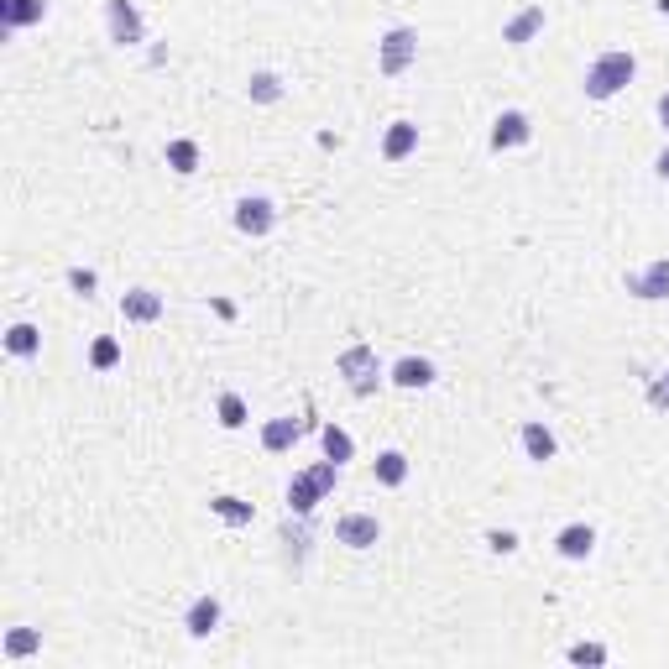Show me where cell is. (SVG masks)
<instances>
[{
	"instance_id": "cell-1",
	"label": "cell",
	"mask_w": 669,
	"mask_h": 669,
	"mask_svg": "<svg viewBox=\"0 0 669 669\" xmlns=\"http://www.w3.org/2000/svg\"><path fill=\"white\" fill-rule=\"evenodd\" d=\"M335 481H340V460H319V466H309V471H298L293 481H288V507L298 518H309L319 502H325L330 492H335Z\"/></svg>"
},
{
	"instance_id": "cell-9",
	"label": "cell",
	"mask_w": 669,
	"mask_h": 669,
	"mask_svg": "<svg viewBox=\"0 0 669 669\" xmlns=\"http://www.w3.org/2000/svg\"><path fill=\"white\" fill-rule=\"evenodd\" d=\"M628 293L643 298V304H659V298H669V257H659V262H649L643 272H633Z\"/></svg>"
},
{
	"instance_id": "cell-34",
	"label": "cell",
	"mask_w": 669,
	"mask_h": 669,
	"mask_svg": "<svg viewBox=\"0 0 669 669\" xmlns=\"http://www.w3.org/2000/svg\"><path fill=\"white\" fill-rule=\"evenodd\" d=\"M654 403H669V372H664V382H659V392H654Z\"/></svg>"
},
{
	"instance_id": "cell-31",
	"label": "cell",
	"mask_w": 669,
	"mask_h": 669,
	"mask_svg": "<svg viewBox=\"0 0 669 669\" xmlns=\"http://www.w3.org/2000/svg\"><path fill=\"white\" fill-rule=\"evenodd\" d=\"M487 544L497 549V555H513V549H518V534H513V528H492Z\"/></svg>"
},
{
	"instance_id": "cell-17",
	"label": "cell",
	"mask_w": 669,
	"mask_h": 669,
	"mask_svg": "<svg viewBox=\"0 0 669 669\" xmlns=\"http://www.w3.org/2000/svg\"><path fill=\"white\" fill-rule=\"evenodd\" d=\"M392 382L408 387V392H419V387L434 382V361H429V356H403L398 366H392Z\"/></svg>"
},
{
	"instance_id": "cell-30",
	"label": "cell",
	"mask_w": 669,
	"mask_h": 669,
	"mask_svg": "<svg viewBox=\"0 0 669 669\" xmlns=\"http://www.w3.org/2000/svg\"><path fill=\"white\" fill-rule=\"evenodd\" d=\"M68 288H74L79 298H89V293H95V272H89V267H74V272H68Z\"/></svg>"
},
{
	"instance_id": "cell-15",
	"label": "cell",
	"mask_w": 669,
	"mask_h": 669,
	"mask_svg": "<svg viewBox=\"0 0 669 669\" xmlns=\"http://www.w3.org/2000/svg\"><path fill=\"white\" fill-rule=\"evenodd\" d=\"M413 152H419V126H413V121H392L387 136H382V157H387V163H403V157H413Z\"/></svg>"
},
{
	"instance_id": "cell-8",
	"label": "cell",
	"mask_w": 669,
	"mask_h": 669,
	"mask_svg": "<svg viewBox=\"0 0 669 669\" xmlns=\"http://www.w3.org/2000/svg\"><path fill=\"white\" fill-rule=\"evenodd\" d=\"M528 136H534V126H528L523 110H502L492 121V152H513V147H528Z\"/></svg>"
},
{
	"instance_id": "cell-4",
	"label": "cell",
	"mask_w": 669,
	"mask_h": 669,
	"mask_svg": "<svg viewBox=\"0 0 669 669\" xmlns=\"http://www.w3.org/2000/svg\"><path fill=\"white\" fill-rule=\"evenodd\" d=\"M413 58H419V32H413V27H392V32L377 42V74H387V79L408 74Z\"/></svg>"
},
{
	"instance_id": "cell-19",
	"label": "cell",
	"mask_w": 669,
	"mask_h": 669,
	"mask_svg": "<svg viewBox=\"0 0 669 669\" xmlns=\"http://www.w3.org/2000/svg\"><path fill=\"white\" fill-rule=\"evenodd\" d=\"M372 476H377V487H403L408 481V455L403 450H382L372 460Z\"/></svg>"
},
{
	"instance_id": "cell-35",
	"label": "cell",
	"mask_w": 669,
	"mask_h": 669,
	"mask_svg": "<svg viewBox=\"0 0 669 669\" xmlns=\"http://www.w3.org/2000/svg\"><path fill=\"white\" fill-rule=\"evenodd\" d=\"M654 6H659V11H664V16H669V0H654Z\"/></svg>"
},
{
	"instance_id": "cell-26",
	"label": "cell",
	"mask_w": 669,
	"mask_h": 669,
	"mask_svg": "<svg viewBox=\"0 0 669 669\" xmlns=\"http://www.w3.org/2000/svg\"><path fill=\"white\" fill-rule=\"evenodd\" d=\"M251 100H257V105H278L283 100V79L278 74H251Z\"/></svg>"
},
{
	"instance_id": "cell-28",
	"label": "cell",
	"mask_w": 669,
	"mask_h": 669,
	"mask_svg": "<svg viewBox=\"0 0 669 669\" xmlns=\"http://www.w3.org/2000/svg\"><path fill=\"white\" fill-rule=\"evenodd\" d=\"M283 544H288V560H304L309 555V528L304 523H298V528L283 523Z\"/></svg>"
},
{
	"instance_id": "cell-25",
	"label": "cell",
	"mask_w": 669,
	"mask_h": 669,
	"mask_svg": "<svg viewBox=\"0 0 669 669\" xmlns=\"http://www.w3.org/2000/svg\"><path fill=\"white\" fill-rule=\"evenodd\" d=\"M215 413H220V429H246V403H241V392H220Z\"/></svg>"
},
{
	"instance_id": "cell-18",
	"label": "cell",
	"mask_w": 669,
	"mask_h": 669,
	"mask_svg": "<svg viewBox=\"0 0 669 669\" xmlns=\"http://www.w3.org/2000/svg\"><path fill=\"white\" fill-rule=\"evenodd\" d=\"M298 434H304V429H298V419H267L262 424V450L267 455H283V450L298 445Z\"/></svg>"
},
{
	"instance_id": "cell-14",
	"label": "cell",
	"mask_w": 669,
	"mask_h": 669,
	"mask_svg": "<svg viewBox=\"0 0 669 669\" xmlns=\"http://www.w3.org/2000/svg\"><path fill=\"white\" fill-rule=\"evenodd\" d=\"M48 16V0H0V27L21 32V27H37Z\"/></svg>"
},
{
	"instance_id": "cell-10",
	"label": "cell",
	"mask_w": 669,
	"mask_h": 669,
	"mask_svg": "<svg viewBox=\"0 0 669 669\" xmlns=\"http://www.w3.org/2000/svg\"><path fill=\"white\" fill-rule=\"evenodd\" d=\"M121 319L126 325H157V319H163V293H152V288L121 293Z\"/></svg>"
},
{
	"instance_id": "cell-24",
	"label": "cell",
	"mask_w": 669,
	"mask_h": 669,
	"mask_svg": "<svg viewBox=\"0 0 669 669\" xmlns=\"http://www.w3.org/2000/svg\"><path fill=\"white\" fill-rule=\"evenodd\" d=\"M210 507L230 523V528H246L251 523V502H241V497H230V492H220V497H210Z\"/></svg>"
},
{
	"instance_id": "cell-2",
	"label": "cell",
	"mask_w": 669,
	"mask_h": 669,
	"mask_svg": "<svg viewBox=\"0 0 669 669\" xmlns=\"http://www.w3.org/2000/svg\"><path fill=\"white\" fill-rule=\"evenodd\" d=\"M633 74H638V58L628 48H612V53H602L586 68V95L591 100H612V95H622V89L633 84Z\"/></svg>"
},
{
	"instance_id": "cell-20",
	"label": "cell",
	"mask_w": 669,
	"mask_h": 669,
	"mask_svg": "<svg viewBox=\"0 0 669 669\" xmlns=\"http://www.w3.org/2000/svg\"><path fill=\"white\" fill-rule=\"evenodd\" d=\"M6 351H11V356H21V361H32V356L42 351V330L21 319V325H11V330H6Z\"/></svg>"
},
{
	"instance_id": "cell-5",
	"label": "cell",
	"mask_w": 669,
	"mask_h": 669,
	"mask_svg": "<svg viewBox=\"0 0 669 669\" xmlns=\"http://www.w3.org/2000/svg\"><path fill=\"white\" fill-rule=\"evenodd\" d=\"M105 27H110V42H121V48H136L147 37V21L131 0H105Z\"/></svg>"
},
{
	"instance_id": "cell-16",
	"label": "cell",
	"mask_w": 669,
	"mask_h": 669,
	"mask_svg": "<svg viewBox=\"0 0 669 669\" xmlns=\"http://www.w3.org/2000/svg\"><path fill=\"white\" fill-rule=\"evenodd\" d=\"M220 596H199V602L183 612V628H189V638H210L215 628H220Z\"/></svg>"
},
{
	"instance_id": "cell-7",
	"label": "cell",
	"mask_w": 669,
	"mask_h": 669,
	"mask_svg": "<svg viewBox=\"0 0 669 669\" xmlns=\"http://www.w3.org/2000/svg\"><path fill=\"white\" fill-rule=\"evenodd\" d=\"M377 539H382V523L372 513H345L335 523V544H345V549H372Z\"/></svg>"
},
{
	"instance_id": "cell-6",
	"label": "cell",
	"mask_w": 669,
	"mask_h": 669,
	"mask_svg": "<svg viewBox=\"0 0 669 669\" xmlns=\"http://www.w3.org/2000/svg\"><path fill=\"white\" fill-rule=\"evenodd\" d=\"M272 225H278V210H272V199L246 194V199L236 204V230H241V236H267Z\"/></svg>"
},
{
	"instance_id": "cell-22",
	"label": "cell",
	"mask_w": 669,
	"mask_h": 669,
	"mask_svg": "<svg viewBox=\"0 0 669 669\" xmlns=\"http://www.w3.org/2000/svg\"><path fill=\"white\" fill-rule=\"evenodd\" d=\"M37 649H42V633H37V628H11L6 643H0V654H6V659H27V654H37Z\"/></svg>"
},
{
	"instance_id": "cell-21",
	"label": "cell",
	"mask_w": 669,
	"mask_h": 669,
	"mask_svg": "<svg viewBox=\"0 0 669 669\" xmlns=\"http://www.w3.org/2000/svg\"><path fill=\"white\" fill-rule=\"evenodd\" d=\"M168 168H173L178 178L199 173V142H194V136H178V142H168Z\"/></svg>"
},
{
	"instance_id": "cell-13",
	"label": "cell",
	"mask_w": 669,
	"mask_h": 669,
	"mask_svg": "<svg viewBox=\"0 0 669 669\" xmlns=\"http://www.w3.org/2000/svg\"><path fill=\"white\" fill-rule=\"evenodd\" d=\"M523 455L534 460V466H549V460L560 455V445H555V429H549V424H539V419H528V424H523Z\"/></svg>"
},
{
	"instance_id": "cell-12",
	"label": "cell",
	"mask_w": 669,
	"mask_h": 669,
	"mask_svg": "<svg viewBox=\"0 0 669 669\" xmlns=\"http://www.w3.org/2000/svg\"><path fill=\"white\" fill-rule=\"evenodd\" d=\"M555 549H560V560H591L596 555V528L591 523H565L555 534Z\"/></svg>"
},
{
	"instance_id": "cell-3",
	"label": "cell",
	"mask_w": 669,
	"mask_h": 669,
	"mask_svg": "<svg viewBox=\"0 0 669 669\" xmlns=\"http://www.w3.org/2000/svg\"><path fill=\"white\" fill-rule=\"evenodd\" d=\"M335 366H340V377L351 382V392H356V398H372V392H377V382H382V361H377V351H372V345H345Z\"/></svg>"
},
{
	"instance_id": "cell-29",
	"label": "cell",
	"mask_w": 669,
	"mask_h": 669,
	"mask_svg": "<svg viewBox=\"0 0 669 669\" xmlns=\"http://www.w3.org/2000/svg\"><path fill=\"white\" fill-rule=\"evenodd\" d=\"M570 664H607V649H602V643H575Z\"/></svg>"
},
{
	"instance_id": "cell-23",
	"label": "cell",
	"mask_w": 669,
	"mask_h": 669,
	"mask_svg": "<svg viewBox=\"0 0 669 669\" xmlns=\"http://www.w3.org/2000/svg\"><path fill=\"white\" fill-rule=\"evenodd\" d=\"M319 445H325V455H330V460H340V466L356 455V440H351V434H345L340 424H325V429H319Z\"/></svg>"
},
{
	"instance_id": "cell-33",
	"label": "cell",
	"mask_w": 669,
	"mask_h": 669,
	"mask_svg": "<svg viewBox=\"0 0 669 669\" xmlns=\"http://www.w3.org/2000/svg\"><path fill=\"white\" fill-rule=\"evenodd\" d=\"M654 173H659V178H664V183H669V147H664V152H659V157H654Z\"/></svg>"
},
{
	"instance_id": "cell-27",
	"label": "cell",
	"mask_w": 669,
	"mask_h": 669,
	"mask_svg": "<svg viewBox=\"0 0 669 669\" xmlns=\"http://www.w3.org/2000/svg\"><path fill=\"white\" fill-rule=\"evenodd\" d=\"M89 366H95V372H110V366H121V340H95L89 345Z\"/></svg>"
},
{
	"instance_id": "cell-11",
	"label": "cell",
	"mask_w": 669,
	"mask_h": 669,
	"mask_svg": "<svg viewBox=\"0 0 669 669\" xmlns=\"http://www.w3.org/2000/svg\"><path fill=\"white\" fill-rule=\"evenodd\" d=\"M539 32H544V6H523L518 16L502 21V42H507V48H528Z\"/></svg>"
},
{
	"instance_id": "cell-32",
	"label": "cell",
	"mask_w": 669,
	"mask_h": 669,
	"mask_svg": "<svg viewBox=\"0 0 669 669\" xmlns=\"http://www.w3.org/2000/svg\"><path fill=\"white\" fill-rule=\"evenodd\" d=\"M654 110H659V126L669 131V89H664V95H659V105H654Z\"/></svg>"
}]
</instances>
